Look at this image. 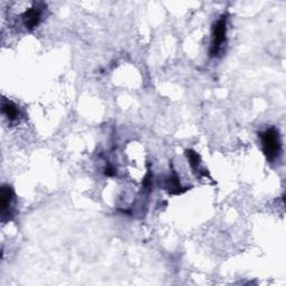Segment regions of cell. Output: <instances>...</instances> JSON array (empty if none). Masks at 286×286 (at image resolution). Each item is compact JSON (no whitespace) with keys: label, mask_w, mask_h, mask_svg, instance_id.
Segmentation results:
<instances>
[{"label":"cell","mask_w":286,"mask_h":286,"mask_svg":"<svg viewBox=\"0 0 286 286\" xmlns=\"http://www.w3.org/2000/svg\"><path fill=\"white\" fill-rule=\"evenodd\" d=\"M226 17L222 16L212 28V40H211V47H210V55L217 56L223 47V44L226 40Z\"/></svg>","instance_id":"7a4b0ae2"},{"label":"cell","mask_w":286,"mask_h":286,"mask_svg":"<svg viewBox=\"0 0 286 286\" xmlns=\"http://www.w3.org/2000/svg\"><path fill=\"white\" fill-rule=\"evenodd\" d=\"M2 113L9 121H16L18 118V110L13 102L5 101L2 103Z\"/></svg>","instance_id":"5b68a950"},{"label":"cell","mask_w":286,"mask_h":286,"mask_svg":"<svg viewBox=\"0 0 286 286\" xmlns=\"http://www.w3.org/2000/svg\"><path fill=\"white\" fill-rule=\"evenodd\" d=\"M114 172H115V171H114L113 167H108V168H106V171H105L106 175H113Z\"/></svg>","instance_id":"52a82bcc"},{"label":"cell","mask_w":286,"mask_h":286,"mask_svg":"<svg viewBox=\"0 0 286 286\" xmlns=\"http://www.w3.org/2000/svg\"><path fill=\"white\" fill-rule=\"evenodd\" d=\"M42 17V10L37 7H32L24 14V25L27 29H34L38 25Z\"/></svg>","instance_id":"3957f363"},{"label":"cell","mask_w":286,"mask_h":286,"mask_svg":"<svg viewBox=\"0 0 286 286\" xmlns=\"http://www.w3.org/2000/svg\"><path fill=\"white\" fill-rule=\"evenodd\" d=\"M187 157L189 159V163L195 171H201L200 169V158L197 153L193 150H187Z\"/></svg>","instance_id":"8992f818"},{"label":"cell","mask_w":286,"mask_h":286,"mask_svg":"<svg viewBox=\"0 0 286 286\" xmlns=\"http://www.w3.org/2000/svg\"><path fill=\"white\" fill-rule=\"evenodd\" d=\"M260 138L264 153L268 160H274V159L279 157L282 150L279 131L275 128L267 129L260 134Z\"/></svg>","instance_id":"6da1fadb"},{"label":"cell","mask_w":286,"mask_h":286,"mask_svg":"<svg viewBox=\"0 0 286 286\" xmlns=\"http://www.w3.org/2000/svg\"><path fill=\"white\" fill-rule=\"evenodd\" d=\"M14 198V193L10 187L3 186L1 188V194H0V203H1V215L2 218L9 214V208Z\"/></svg>","instance_id":"277c9868"}]
</instances>
